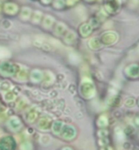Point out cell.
I'll return each mask as SVG.
<instances>
[{
	"instance_id": "6da1fadb",
	"label": "cell",
	"mask_w": 139,
	"mask_h": 150,
	"mask_svg": "<svg viewBox=\"0 0 139 150\" xmlns=\"http://www.w3.org/2000/svg\"><path fill=\"white\" fill-rule=\"evenodd\" d=\"M80 93L85 99H92L96 94V90H95V86L93 83L90 80V79L85 78L82 81L80 86Z\"/></svg>"
},
{
	"instance_id": "7a4b0ae2",
	"label": "cell",
	"mask_w": 139,
	"mask_h": 150,
	"mask_svg": "<svg viewBox=\"0 0 139 150\" xmlns=\"http://www.w3.org/2000/svg\"><path fill=\"white\" fill-rule=\"evenodd\" d=\"M118 39V35L114 31H107V33H103V35L101 36V44L106 45V46H110L114 44Z\"/></svg>"
},
{
	"instance_id": "3957f363",
	"label": "cell",
	"mask_w": 139,
	"mask_h": 150,
	"mask_svg": "<svg viewBox=\"0 0 139 150\" xmlns=\"http://www.w3.org/2000/svg\"><path fill=\"white\" fill-rule=\"evenodd\" d=\"M15 142L11 137H4L0 141V150H15Z\"/></svg>"
},
{
	"instance_id": "277c9868",
	"label": "cell",
	"mask_w": 139,
	"mask_h": 150,
	"mask_svg": "<svg viewBox=\"0 0 139 150\" xmlns=\"http://www.w3.org/2000/svg\"><path fill=\"white\" fill-rule=\"evenodd\" d=\"M119 7H120L119 0H107L105 4V9L109 13H115Z\"/></svg>"
},
{
	"instance_id": "5b68a950",
	"label": "cell",
	"mask_w": 139,
	"mask_h": 150,
	"mask_svg": "<svg viewBox=\"0 0 139 150\" xmlns=\"http://www.w3.org/2000/svg\"><path fill=\"white\" fill-rule=\"evenodd\" d=\"M62 135L65 140L71 141L75 137V135H76V130H75V128L73 125H68L64 126V128H63Z\"/></svg>"
},
{
	"instance_id": "8992f818",
	"label": "cell",
	"mask_w": 139,
	"mask_h": 150,
	"mask_svg": "<svg viewBox=\"0 0 139 150\" xmlns=\"http://www.w3.org/2000/svg\"><path fill=\"white\" fill-rule=\"evenodd\" d=\"M125 73L128 75L129 77H133V78L138 77L139 76V66L136 64L128 66L125 69Z\"/></svg>"
},
{
	"instance_id": "52a82bcc",
	"label": "cell",
	"mask_w": 139,
	"mask_h": 150,
	"mask_svg": "<svg viewBox=\"0 0 139 150\" xmlns=\"http://www.w3.org/2000/svg\"><path fill=\"white\" fill-rule=\"evenodd\" d=\"M0 70H1V72L5 75H13L14 73L16 72L17 69H16V67L10 64V63H4V64L1 66Z\"/></svg>"
},
{
	"instance_id": "ba28073f",
	"label": "cell",
	"mask_w": 139,
	"mask_h": 150,
	"mask_svg": "<svg viewBox=\"0 0 139 150\" xmlns=\"http://www.w3.org/2000/svg\"><path fill=\"white\" fill-rule=\"evenodd\" d=\"M93 33V27L90 25V23H83L79 28V33L82 37H88Z\"/></svg>"
},
{
	"instance_id": "9c48e42d",
	"label": "cell",
	"mask_w": 139,
	"mask_h": 150,
	"mask_svg": "<svg viewBox=\"0 0 139 150\" xmlns=\"http://www.w3.org/2000/svg\"><path fill=\"white\" fill-rule=\"evenodd\" d=\"M51 120L49 119V118H47V117H43V118H41L40 120H39L37 125H38L39 129L47 130V129H49L51 127Z\"/></svg>"
},
{
	"instance_id": "30bf717a",
	"label": "cell",
	"mask_w": 139,
	"mask_h": 150,
	"mask_svg": "<svg viewBox=\"0 0 139 150\" xmlns=\"http://www.w3.org/2000/svg\"><path fill=\"white\" fill-rule=\"evenodd\" d=\"M43 77H44V75H43V73L38 69H34L31 73V81L34 82V83H39L43 79Z\"/></svg>"
},
{
	"instance_id": "8fae6325",
	"label": "cell",
	"mask_w": 139,
	"mask_h": 150,
	"mask_svg": "<svg viewBox=\"0 0 139 150\" xmlns=\"http://www.w3.org/2000/svg\"><path fill=\"white\" fill-rule=\"evenodd\" d=\"M66 29H67V27H66V25L63 24V23H57V24L55 25L53 33L55 35H57V36H60V35L64 34V33L66 31Z\"/></svg>"
},
{
	"instance_id": "7c38bea8",
	"label": "cell",
	"mask_w": 139,
	"mask_h": 150,
	"mask_svg": "<svg viewBox=\"0 0 139 150\" xmlns=\"http://www.w3.org/2000/svg\"><path fill=\"white\" fill-rule=\"evenodd\" d=\"M75 40H76V35L73 31H68L64 36V41L67 44H73Z\"/></svg>"
},
{
	"instance_id": "4fadbf2b",
	"label": "cell",
	"mask_w": 139,
	"mask_h": 150,
	"mask_svg": "<svg viewBox=\"0 0 139 150\" xmlns=\"http://www.w3.org/2000/svg\"><path fill=\"white\" fill-rule=\"evenodd\" d=\"M119 103H120V98L116 95V93L112 94L108 99V104L110 106H117L119 105Z\"/></svg>"
},
{
	"instance_id": "5bb4252c",
	"label": "cell",
	"mask_w": 139,
	"mask_h": 150,
	"mask_svg": "<svg viewBox=\"0 0 139 150\" xmlns=\"http://www.w3.org/2000/svg\"><path fill=\"white\" fill-rule=\"evenodd\" d=\"M9 125H10V126L13 129H14V130H17V129H19L21 127V125H22V124H21V122H20V120L18 119V118H16V117H14V118H11V119L10 120V123H9Z\"/></svg>"
},
{
	"instance_id": "9a60e30c",
	"label": "cell",
	"mask_w": 139,
	"mask_h": 150,
	"mask_svg": "<svg viewBox=\"0 0 139 150\" xmlns=\"http://www.w3.org/2000/svg\"><path fill=\"white\" fill-rule=\"evenodd\" d=\"M108 125H109V122H108V118H107L106 115H101L100 117L98 118V120H97V125L101 129L107 127V126H108Z\"/></svg>"
},
{
	"instance_id": "2e32d148",
	"label": "cell",
	"mask_w": 139,
	"mask_h": 150,
	"mask_svg": "<svg viewBox=\"0 0 139 150\" xmlns=\"http://www.w3.org/2000/svg\"><path fill=\"white\" fill-rule=\"evenodd\" d=\"M89 46H90V48L93 49V50H98V49L101 48L102 44H101V41L99 40L98 38H93L90 40Z\"/></svg>"
},
{
	"instance_id": "e0dca14e",
	"label": "cell",
	"mask_w": 139,
	"mask_h": 150,
	"mask_svg": "<svg viewBox=\"0 0 139 150\" xmlns=\"http://www.w3.org/2000/svg\"><path fill=\"white\" fill-rule=\"evenodd\" d=\"M63 125H64V124H63V122L61 121H56L54 122L53 125V131L54 134H59L61 132V130L63 129Z\"/></svg>"
},
{
	"instance_id": "ac0fdd59",
	"label": "cell",
	"mask_w": 139,
	"mask_h": 150,
	"mask_svg": "<svg viewBox=\"0 0 139 150\" xmlns=\"http://www.w3.org/2000/svg\"><path fill=\"white\" fill-rule=\"evenodd\" d=\"M53 22H54L53 17L50 16V15H47V16H45L44 20H43V26H44L45 29H49V28L53 26Z\"/></svg>"
},
{
	"instance_id": "d6986e66",
	"label": "cell",
	"mask_w": 139,
	"mask_h": 150,
	"mask_svg": "<svg viewBox=\"0 0 139 150\" xmlns=\"http://www.w3.org/2000/svg\"><path fill=\"white\" fill-rule=\"evenodd\" d=\"M53 8L57 10H61L66 6L65 0H53Z\"/></svg>"
},
{
	"instance_id": "ffe728a7",
	"label": "cell",
	"mask_w": 139,
	"mask_h": 150,
	"mask_svg": "<svg viewBox=\"0 0 139 150\" xmlns=\"http://www.w3.org/2000/svg\"><path fill=\"white\" fill-rule=\"evenodd\" d=\"M115 138L119 142H122L124 140V131L120 127H116L115 129Z\"/></svg>"
},
{
	"instance_id": "44dd1931",
	"label": "cell",
	"mask_w": 139,
	"mask_h": 150,
	"mask_svg": "<svg viewBox=\"0 0 139 150\" xmlns=\"http://www.w3.org/2000/svg\"><path fill=\"white\" fill-rule=\"evenodd\" d=\"M6 11L8 13H11L14 14L17 11V7L14 5V4H7L6 6Z\"/></svg>"
},
{
	"instance_id": "7402d4cb",
	"label": "cell",
	"mask_w": 139,
	"mask_h": 150,
	"mask_svg": "<svg viewBox=\"0 0 139 150\" xmlns=\"http://www.w3.org/2000/svg\"><path fill=\"white\" fill-rule=\"evenodd\" d=\"M36 117H37V113H36L35 110H31V111L28 113L27 116H26L28 122H34L35 119H36Z\"/></svg>"
},
{
	"instance_id": "603a6c76",
	"label": "cell",
	"mask_w": 139,
	"mask_h": 150,
	"mask_svg": "<svg viewBox=\"0 0 139 150\" xmlns=\"http://www.w3.org/2000/svg\"><path fill=\"white\" fill-rule=\"evenodd\" d=\"M30 15H31V10L28 9V8H24L22 11V13H21V17L28 19L30 17Z\"/></svg>"
},
{
	"instance_id": "cb8c5ba5",
	"label": "cell",
	"mask_w": 139,
	"mask_h": 150,
	"mask_svg": "<svg viewBox=\"0 0 139 150\" xmlns=\"http://www.w3.org/2000/svg\"><path fill=\"white\" fill-rule=\"evenodd\" d=\"M41 13L40 11H35L34 13V17H33V21L34 23H38L39 21L41 20Z\"/></svg>"
},
{
	"instance_id": "d4e9b609",
	"label": "cell",
	"mask_w": 139,
	"mask_h": 150,
	"mask_svg": "<svg viewBox=\"0 0 139 150\" xmlns=\"http://www.w3.org/2000/svg\"><path fill=\"white\" fill-rule=\"evenodd\" d=\"M99 23H100V20H99L98 18H92L91 19V21H90V25L93 27V28H97L99 26Z\"/></svg>"
},
{
	"instance_id": "484cf974",
	"label": "cell",
	"mask_w": 139,
	"mask_h": 150,
	"mask_svg": "<svg viewBox=\"0 0 139 150\" xmlns=\"http://www.w3.org/2000/svg\"><path fill=\"white\" fill-rule=\"evenodd\" d=\"M21 150H31L33 149V145L31 144V143H24L21 147H20Z\"/></svg>"
},
{
	"instance_id": "4316f807",
	"label": "cell",
	"mask_w": 139,
	"mask_h": 150,
	"mask_svg": "<svg viewBox=\"0 0 139 150\" xmlns=\"http://www.w3.org/2000/svg\"><path fill=\"white\" fill-rule=\"evenodd\" d=\"M98 135H99V137L100 138H106V136L108 135V130H106L105 128H102V129H100L99 130V132H98Z\"/></svg>"
},
{
	"instance_id": "83f0119b",
	"label": "cell",
	"mask_w": 139,
	"mask_h": 150,
	"mask_svg": "<svg viewBox=\"0 0 139 150\" xmlns=\"http://www.w3.org/2000/svg\"><path fill=\"white\" fill-rule=\"evenodd\" d=\"M125 105L127 108H132V106L134 105V100L132 99V98H130V99H128L125 102Z\"/></svg>"
},
{
	"instance_id": "f1b7e54d",
	"label": "cell",
	"mask_w": 139,
	"mask_h": 150,
	"mask_svg": "<svg viewBox=\"0 0 139 150\" xmlns=\"http://www.w3.org/2000/svg\"><path fill=\"white\" fill-rule=\"evenodd\" d=\"M101 150H113L110 146H109V145H106V146H103L101 148Z\"/></svg>"
},
{
	"instance_id": "f546056e",
	"label": "cell",
	"mask_w": 139,
	"mask_h": 150,
	"mask_svg": "<svg viewBox=\"0 0 139 150\" xmlns=\"http://www.w3.org/2000/svg\"><path fill=\"white\" fill-rule=\"evenodd\" d=\"M41 2L44 4V5H48V4H50L51 2V0H41Z\"/></svg>"
},
{
	"instance_id": "4dcf8cb0",
	"label": "cell",
	"mask_w": 139,
	"mask_h": 150,
	"mask_svg": "<svg viewBox=\"0 0 139 150\" xmlns=\"http://www.w3.org/2000/svg\"><path fill=\"white\" fill-rule=\"evenodd\" d=\"M134 122H135V124L137 125H139V115L137 117H135V119H134Z\"/></svg>"
},
{
	"instance_id": "1f68e13d",
	"label": "cell",
	"mask_w": 139,
	"mask_h": 150,
	"mask_svg": "<svg viewBox=\"0 0 139 150\" xmlns=\"http://www.w3.org/2000/svg\"><path fill=\"white\" fill-rule=\"evenodd\" d=\"M85 2H87V3H93V2H94L95 0H84Z\"/></svg>"
},
{
	"instance_id": "d6a6232c",
	"label": "cell",
	"mask_w": 139,
	"mask_h": 150,
	"mask_svg": "<svg viewBox=\"0 0 139 150\" xmlns=\"http://www.w3.org/2000/svg\"><path fill=\"white\" fill-rule=\"evenodd\" d=\"M61 150H73V149L70 148V147H64V148H62Z\"/></svg>"
},
{
	"instance_id": "836d02e7",
	"label": "cell",
	"mask_w": 139,
	"mask_h": 150,
	"mask_svg": "<svg viewBox=\"0 0 139 150\" xmlns=\"http://www.w3.org/2000/svg\"><path fill=\"white\" fill-rule=\"evenodd\" d=\"M137 103H138V105H139V99H138V101H137Z\"/></svg>"
}]
</instances>
